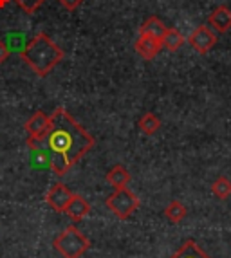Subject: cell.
<instances>
[{"label": "cell", "mask_w": 231, "mask_h": 258, "mask_svg": "<svg viewBox=\"0 0 231 258\" xmlns=\"http://www.w3.org/2000/svg\"><path fill=\"white\" fill-rule=\"evenodd\" d=\"M9 2H11V0H0V9H4L6 6L9 4Z\"/></svg>", "instance_id": "obj_23"}, {"label": "cell", "mask_w": 231, "mask_h": 258, "mask_svg": "<svg viewBox=\"0 0 231 258\" xmlns=\"http://www.w3.org/2000/svg\"><path fill=\"white\" fill-rule=\"evenodd\" d=\"M161 43H163V47L166 49V51L176 52V51H179V49L183 47L184 36L181 35L179 29H174V27H170V29H166V33H164L163 38H161Z\"/></svg>", "instance_id": "obj_14"}, {"label": "cell", "mask_w": 231, "mask_h": 258, "mask_svg": "<svg viewBox=\"0 0 231 258\" xmlns=\"http://www.w3.org/2000/svg\"><path fill=\"white\" fill-rule=\"evenodd\" d=\"M73 191L64 184V182H56L51 186V189L45 195V203L56 211V213H64L65 208L69 206L71 199H73Z\"/></svg>", "instance_id": "obj_7"}, {"label": "cell", "mask_w": 231, "mask_h": 258, "mask_svg": "<svg viewBox=\"0 0 231 258\" xmlns=\"http://www.w3.org/2000/svg\"><path fill=\"white\" fill-rule=\"evenodd\" d=\"M210 26L218 33H227L231 29V9L226 6H218L210 15Z\"/></svg>", "instance_id": "obj_10"}, {"label": "cell", "mask_w": 231, "mask_h": 258, "mask_svg": "<svg viewBox=\"0 0 231 258\" xmlns=\"http://www.w3.org/2000/svg\"><path fill=\"white\" fill-rule=\"evenodd\" d=\"M168 27L164 26L163 22L159 20L157 17H150L145 20V24L141 26L139 29V35L141 36H150V38H155V40H161L166 33Z\"/></svg>", "instance_id": "obj_12"}, {"label": "cell", "mask_w": 231, "mask_h": 258, "mask_svg": "<svg viewBox=\"0 0 231 258\" xmlns=\"http://www.w3.org/2000/svg\"><path fill=\"white\" fill-rule=\"evenodd\" d=\"M105 206L108 208L110 213H114L118 219L125 220L132 215L134 211L139 208V197L129 188H120L114 189L105 201Z\"/></svg>", "instance_id": "obj_4"}, {"label": "cell", "mask_w": 231, "mask_h": 258, "mask_svg": "<svg viewBox=\"0 0 231 258\" xmlns=\"http://www.w3.org/2000/svg\"><path fill=\"white\" fill-rule=\"evenodd\" d=\"M211 191H213V195L217 199L224 201V199H227L231 195V181L224 175L217 177V179H215V182L211 184Z\"/></svg>", "instance_id": "obj_18"}, {"label": "cell", "mask_w": 231, "mask_h": 258, "mask_svg": "<svg viewBox=\"0 0 231 258\" xmlns=\"http://www.w3.org/2000/svg\"><path fill=\"white\" fill-rule=\"evenodd\" d=\"M134 49H136V52L141 56L143 60H154L155 56L159 54V51L163 49V43H161V40L139 35V38L134 43Z\"/></svg>", "instance_id": "obj_9"}, {"label": "cell", "mask_w": 231, "mask_h": 258, "mask_svg": "<svg viewBox=\"0 0 231 258\" xmlns=\"http://www.w3.org/2000/svg\"><path fill=\"white\" fill-rule=\"evenodd\" d=\"M188 215V210L181 201H171L166 208H164V217L168 219V222L171 224H179L184 220V217Z\"/></svg>", "instance_id": "obj_16"}, {"label": "cell", "mask_w": 231, "mask_h": 258, "mask_svg": "<svg viewBox=\"0 0 231 258\" xmlns=\"http://www.w3.org/2000/svg\"><path fill=\"white\" fill-rule=\"evenodd\" d=\"M52 247L64 258H80L90 247V240L73 224L65 228L58 237H54Z\"/></svg>", "instance_id": "obj_3"}, {"label": "cell", "mask_w": 231, "mask_h": 258, "mask_svg": "<svg viewBox=\"0 0 231 258\" xmlns=\"http://www.w3.org/2000/svg\"><path fill=\"white\" fill-rule=\"evenodd\" d=\"M170 258H210L204 251L197 245V242L193 240H186L183 245L179 247L176 254H171Z\"/></svg>", "instance_id": "obj_15"}, {"label": "cell", "mask_w": 231, "mask_h": 258, "mask_svg": "<svg viewBox=\"0 0 231 258\" xmlns=\"http://www.w3.org/2000/svg\"><path fill=\"white\" fill-rule=\"evenodd\" d=\"M9 54H11V49H9V45L4 42V40H0V65L8 61Z\"/></svg>", "instance_id": "obj_21"}, {"label": "cell", "mask_w": 231, "mask_h": 258, "mask_svg": "<svg viewBox=\"0 0 231 258\" xmlns=\"http://www.w3.org/2000/svg\"><path fill=\"white\" fill-rule=\"evenodd\" d=\"M105 179H107V182L114 189L127 188L130 182V173L123 164H116V166H112L107 172V177H105Z\"/></svg>", "instance_id": "obj_11"}, {"label": "cell", "mask_w": 231, "mask_h": 258, "mask_svg": "<svg viewBox=\"0 0 231 258\" xmlns=\"http://www.w3.org/2000/svg\"><path fill=\"white\" fill-rule=\"evenodd\" d=\"M58 2H60L67 11H76V9L83 4V0H58Z\"/></svg>", "instance_id": "obj_22"}, {"label": "cell", "mask_w": 231, "mask_h": 258, "mask_svg": "<svg viewBox=\"0 0 231 258\" xmlns=\"http://www.w3.org/2000/svg\"><path fill=\"white\" fill-rule=\"evenodd\" d=\"M188 43L199 54H208L213 49L215 43H217V35L208 26H199L188 36Z\"/></svg>", "instance_id": "obj_6"}, {"label": "cell", "mask_w": 231, "mask_h": 258, "mask_svg": "<svg viewBox=\"0 0 231 258\" xmlns=\"http://www.w3.org/2000/svg\"><path fill=\"white\" fill-rule=\"evenodd\" d=\"M15 2H17V6L24 11V13L33 15L34 11H38V8L45 2V0H15Z\"/></svg>", "instance_id": "obj_20"}, {"label": "cell", "mask_w": 231, "mask_h": 258, "mask_svg": "<svg viewBox=\"0 0 231 258\" xmlns=\"http://www.w3.org/2000/svg\"><path fill=\"white\" fill-rule=\"evenodd\" d=\"M137 128L141 130L145 136H154L159 128H161V119L155 116L154 112H145L139 121H137Z\"/></svg>", "instance_id": "obj_13"}, {"label": "cell", "mask_w": 231, "mask_h": 258, "mask_svg": "<svg viewBox=\"0 0 231 258\" xmlns=\"http://www.w3.org/2000/svg\"><path fill=\"white\" fill-rule=\"evenodd\" d=\"M64 213L67 215V219L71 222L78 224L90 213V204L87 203V199L82 197V195H73V199H71V203L65 208Z\"/></svg>", "instance_id": "obj_8"}, {"label": "cell", "mask_w": 231, "mask_h": 258, "mask_svg": "<svg viewBox=\"0 0 231 258\" xmlns=\"http://www.w3.org/2000/svg\"><path fill=\"white\" fill-rule=\"evenodd\" d=\"M45 143L49 152L65 155L73 166L94 148V138L62 107L52 112L51 132Z\"/></svg>", "instance_id": "obj_1"}, {"label": "cell", "mask_w": 231, "mask_h": 258, "mask_svg": "<svg viewBox=\"0 0 231 258\" xmlns=\"http://www.w3.org/2000/svg\"><path fill=\"white\" fill-rule=\"evenodd\" d=\"M22 60L29 65L33 73L40 78L49 76L56 65L64 60V49L58 47V43H54L49 35L45 33H36L29 42L26 43V47L20 51Z\"/></svg>", "instance_id": "obj_2"}, {"label": "cell", "mask_w": 231, "mask_h": 258, "mask_svg": "<svg viewBox=\"0 0 231 258\" xmlns=\"http://www.w3.org/2000/svg\"><path fill=\"white\" fill-rule=\"evenodd\" d=\"M49 168L52 170V173H54L56 177H64L65 173L73 168V164L69 163L67 157L62 154H52L51 152V164H49Z\"/></svg>", "instance_id": "obj_17"}, {"label": "cell", "mask_w": 231, "mask_h": 258, "mask_svg": "<svg viewBox=\"0 0 231 258\" xmlns=\"http://www.w3.org/2000/svg\"><path fill=\"white\" fill-rule=\"evenodd\" d=\"M26 132L27 138L43 143L49 136V132H51V116H47L42 110L34 112L33 116L26 121Z\"/></svg>", "instance_id": "obj_5"}, {"label": "cell", "mask_w": 231, "mask_h": 258, "mask_svg": "<svg viewBox=\"0 0 231 258\" xmlns=\"http://www.w3.org/2000/svg\"><path fill=\"white\" fill-rule=\"evenodd\" d=\"M31 161H33V164L36 168H49V164H51V152H49V148L45 150L43 147L31 150Z\"/></svg>", "instance_id": "obj_19"}]
</instances>
